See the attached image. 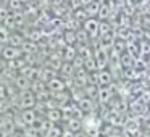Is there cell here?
Wrapping results in <instances>:
<instances>
[{
    "label": "cell",
    "mask_w": 150,
    "mask_h": 137,
    "mask_svg": "<svg viewBox=\"0 0 150 137\" xmlns=\"http://www.w3.org/2000/svg\"><path fill=\"white\" fill-rule=\"evenodd\" d=\"M0 55H2V58H4V60L11 61V60L20 58V56L23 55V50L18 49V47H5V49L0 52Z\"/></svg>",
    "instance_id": "cell-1"
},
{
    "label": "cell",
    "mask_w": 150,
    "mask_h": 137,
    "mask_svg": "<svg viewBox=\"0 0 150 137\" xmlns=\"http://www.w3.org/2000/svg\"><path fill=\"white\" fill-rule=\"evenodd\" d=\"M36 103V98H34V95L33 94H29V92H26V94H23L21 95V98H20V105H21V108H33V105Z\"/></svg>",
    "instance_id": "cell-2"
},
{
    "label": "cell",
    "mask_w": 150,
    "mask_h": 137,
    "mask_svg": "<svg viewBox=\"0 0 150 137\" xmlns=\"http://www.w3.org/2000/svg\"><path fill=\"white\" fill-rule=\"evenodd\" d=\"M21 119H23V123L26 124V126H31V124L36 121V113H34L33 108H26V110H23V113H21Z\"/></svg>",
    "instance_id": "cell-3"
},
{
    "label": "cell",
    "mask_w": 150,
    "mask_h": 137,
    "mask_svg": "<svg viewBox=\"0 0 150 137\" xmlns=\"http://www.w3.org/2000/svg\"><path fill=\"white\" fill-rule=\"evenodd\" d=\"M65 82L62 81V79H57V78H52L49 81V90L52 92H60V90H65Z\"/></svg>",
    "instance_id": "cell-4"
},
{
    "label": "cell",
    "mask_w": 150,
    "mask_h": 137,
    "mask_svg": "<svg viewBox=\"0 0 150 137\" xmlns=\"http://www.w3.org/2000/svg\"><path fill=\"white\" fill-rule=\"evenodd\" d=\"M15 85H16L18 89H21V90H28V89L31 87V81L26 78V76H18V78H15Z\"/></svg>",
    "instance_id": "cell-5"
},
{
    "label": "cell",
    "mask_w": 150,
    "mask_h": 137,
    "mask_svg": "<svg viewBox=\"0 0 150 137\" xmlns=\"http://www.w3.org/2000/svg\"><path fill=\"white\" fill-rule=\"evenodd\" d=\"M78 105H79V110L81 111H91L92 110V102L87 97H82L81 100H78Z\"/></svg>",
    "instance_id": "cell-6"
},
{
    "label": "cell",
    "mask_w": 150,
    "mask_h": 137,
    "mask_svg": "<svg viewBox=\"0 0 150 137\" xmlns=\"http://www.w3.org/2000/svg\"><path fill=\"white\" fill-rule=\"evenodd\" d=\"M86 31H87V32H91L92 36H95V34H97V31H98V23L95 20H89L87 23H86Z\"/></svg>",
    "instance_id": "cell-7"
},
{
    "label": "cell",
    "mask_w": 150,
    "mask_h": 137,
    "mask_svg": "<svg viewBox=\"0 0 150 137\" xmlns=\"http://www.w3.org/2000/svg\"><path fill=\"white\" fill-rule=\"evenodd\" d=\"M10 39V31L7 29V26H0V42H8Z\"/></svg>",
    "instance_id": "cell-8"
},
{
    "label": "cell",
    "mask_w": 150,
    "mask_h": 137,
    "mask_svg": "<svg viewBox=\"0 0 150 137\" xmlns=\"http://www.w3.org/2000/svg\"><path fill=\"white\" fill-rule=\"evenodd\" d=\"M60 118H62V114H60V110H57V108H53V110H49V119L52 121V123L58 121Z\"/></svg>",
    "instance_id": "cell-9"
},
{
    "label": "cell",
    "mask_w": 150,
    "mask_h": 137,
    "mask_svg": "<svg viewBox=\"0 0 150 137\" xmlns=\"http://www.w3.org/2000/svg\"><path fill=\"white\" fill-rule=\"evenodd\" d=\"M47 136H49V137H60V136H62V131H60L58 127L55 126V124H52V126L49 127V132H47Z\"/></svg>",
    "instance_id": "cell-10"
},
{
    "label": "cell",
    "mask_w": 150,
    "mask_h": 137,
    "mask_svg": "<svg viewBox=\"0 0 150 137\" xmlns=\"http://www.w3.org/2000/svg\"><path fill=\"white\" fill-rule=\"evenodd\" d=\"M68 123H69L68 124V129L71 131V132L81 127V121H79V119H73V118H71V119H68Z\"/></svg>",
    "instance_id": "cell-11"
},
{
    "label": "cell",
    "mask_w": 150,
    "mask_h": 137,
    "mask_svg": "<svg viewBox=\"0 0 150 137\" xmlns=\"http://www.w3.org/2000/svg\"><path fill=\"white\" fill-rule=\"evenodd\" d=\"M74 56H76V50L73 47H68L65 52V60L66 61H71V60H74Z\"/></svg>",
    "instance_id": "cell-12"
},
{
    "label": "cell",
    "mask_w": 150,
    "mask_h": 137,
    "mask_svg": "<svg viewBox=\"0 0 150 137\" xmlns=\"http://www.w3.org/2000/svg\"><path fill=\"white\" fill-rule=\"evenodd\" d=\"M49 95H50V90L47 92V90H39L37 92V95H36V98L37 100H40V102H45V100H49Z\"/></svg>",
    "instance_id": "cell-13"
},
{
    "label": "cell",
    "mask_w": 150,
    "mask_h": 137,
    "mask_svg": "<svg viewBox=\"0 0 150 137\" xmlns=\"http://www.w3.org/2000/svg\"><path fill=\"white\" fill-rule=\"evenodd\" d=\"M8 108H10V102H8L7 98H2V100H0V113H5Z\"/></svg>",
    "instance_id": "cell-14"
},
{
    "label": "cell",
    "mask_w": 150,
    "mask_h": 137,
    "mask_svg": "<svg viewBox=\"0 0 150 137\" xmlns=\"http://www.w3.org/2000/svg\"><path fill=\"white\" fill-rule=\"evenodd\" d=\"M10 40L11 44H13V47H16V45H20V44H23V39L21 37H18V36H10Z\"/></svg>",
    "instance_id": "cell-15"
},
{
    "label": "cell",
    "mask_w": 150,
    "mask_h": 137,
    "mask_svg": "<svg viewBox=\"0 0 150 137\" xmlns=\"http://www.w3.org/2000/svg\"><path fill=\"white\" fill-rule=\"evenodd\" d=\"M62 71H63V74L69 76V74H73V66L66 63V65H63V66H62Z\"/></svg>",
    "instance_id": "cell-16"
},
{
    "label": "cell",
    "mask_w": 150,
    "mask_h": 137,
    "mask_svg": "<svg viewBox=\"0 0 150 137\" xmlns=\"http://www.w3.org/2000/svg\"><path fill=\"white\" fill-rule=\"evenodd\" d=\"M86 11H87L89 15H95V13L98 11V5H97V4H92V5L89 4V8H87Z\"/></svg>",
    "instance_id": "cell-17"
},
{
    "label": "cell",
    "mask_w": 150,
    "mask_h": 137,
    "mask_svg": "<svg viewBox=\"0 0 150 137\" xmlns=\"http://www.w3.org/2000/svg\"><path fill=\"white\" fill-rule=\"evenodd\" d=\"M8 18V10L4 7H0V21H5Z\"/></svg>",
    "instance_id": "cell-18"
},
{
    "label": "cell",
    "mask_w": 150,
    "mask_h": 137,
    "mask_svg": "<svg viewBox=\"0 0 150 137\" xmlns=\"http://www.w3.org/2000/svg\"><path fill=\"white\" fill-rule=\"evenodd\" d=\"M2 98H7V87L0 82V100H2Z\"/></svg>",
    "instance_id": "cell-19"
},
{
    "label": "cell",
    "mask_w": 150,
    "mask_h": 137,
    "mask_svg": "<svg viewBox=\"0 0 150 137\" xmlns=\"http://www.w3.org/2000/svg\"><path fill=\"white\" fill-rule=\"evenodd\" d=\"M108 81H110V76H108L107 73H105V74H103V73H100V82H105V84H107Z\"/></svg>",
    "instance_id": "cell-20"
},
{
    "label": "cell",
    "mask_w": 150,
    "mask_h": 137,
    "mask_svg": "<svg viewBox=\"0 0 150 137\" xmlns=\"http://www.w3.org/2000/svg\"><path fill=\"white\" fill-rule=\"evenodd\" d=\"M8 124V121H7V118H4V116H0V129H5V126Z\"/></svg>",
    "instance_id": "cell-21"
},
{
    "label": "cell",
    "mask_w": 150,
    "mask_h": 137,
    "mask_svg": "<svg viewBox=\"0 0 150 137\" xmlns=\"http://www.w3.org/2000/svg\"><path fill=\"white\" fill-rule=\"evenodd\" d=\"M60 137H74V134H73V132H71V131H69V129H66V132H63V134H62V136H60Z\"/></svg>",
    "instance_id": "cell-22"
},
{
    "label": "cell",
    "mask_w": 150,
    "mask_h": 137,
    "mask_svg": "<svg viewBox=\"0 0 150 137\" xmlns=\"http://www.w3.org/2000/svg\"><path fill=\"white\" fill-rule=\"evenodd\" d=\"M0 137H8V131H5V129H0Z\"/></svg>",
    "instance_id": "cell-23"
},
{
    "label": "cell",
    "mask_w": 150,
    "mask_h": 137,
    "mask_svg": "<svg viewBox=\"0 0 150 137\" xmlns=\"http://www.w3.org/2000/svg\"><path fill=\"white\" fill-rule=\"evenodd\" d=\"M82 4H86V5H89V4H92V0H82Z\"/></svg>",
    "instance_id": "cell-24"
},
{
    "label": "cell",
    "mask_w": 150,
    "mask_h": 137,
    "mask_svg": "<svg viewBox=\"0 0 150 137\" xmlns=\"http://www.w3.org/2000/svg\"><path fill=\"white\" fill-rule=\"evenodd\" d=\"M74 137H87V136H86V134H76Z\"/></svg>",
    "instance_id": "cell-25"
},
{
    "label": "cell",
    "mask_w": 150,
    "mask_h": 137,
    "mask_svg": "<svg viewBox=\"0 0 150 137\" xmlns=\"http://www.w3.org/2000/svg\"><path fill=\"white\" fill-rule=\"evenodd\" d=\"M8 137H20L18 134H8Z\"/></svg>",
    "instance_id": "cell-26"
},
{
    "label": "cell",
    "mask_w": 150,
    "mask_h": 137,
    "mask_svg": "<svg viewBox=\"0 0 150 137\" xmlns=\"http://www.w3.org/2000/svg\"><path fill=\"white\" fill-rule=\"evenodd\" d=\"M0 2H2V0H0Z\"/></svg>",
    "instance_id": "cell-27"
}]
</instances>
